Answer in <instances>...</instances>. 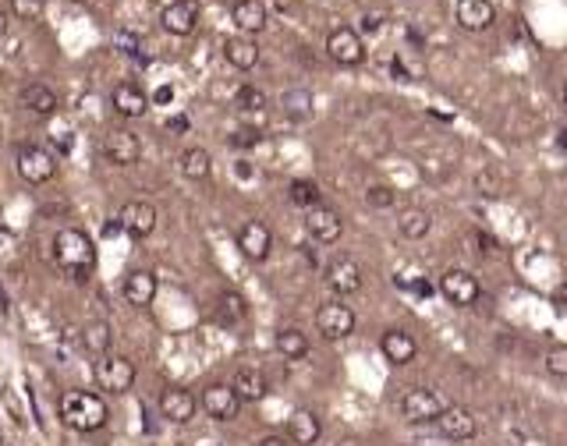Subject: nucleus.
Segmentation results:
<instances>
[{
	"mask_svg": "<svg viewBox=\"0 0 567 446\" xmlns=\"http://www.w3.org/2000/svg\"><path fill=\"white\" fill-rule=\"evenodd\" d=\"M231 390L238 393L241 404H259V400L270 393V383H267V375H263L259 368H238Z\"/></svg>",
	"mask_w": 567,
	"mask_h": 446,
	"instance_id": "obj_23",
	"label": "nucleus"
},
{
	"mask_svg": "<svg viewBox=\"0 0 567 446\" xmlns=\"http://www.w3.org/2000/svg\"><path fill=\"white\" fill-rule=\"evenodd\" d=\"M319 436H323V422H319L316 411L298 408V411L287 418V440H291L294 446H316L319 443Z\"/></svg>",
	"mask_w": 567,
	"mask_h": 446,
	"instance_id": "obj_19",
	"label": "nucleus"
},
{
	"mask_svg": "<svg viewBox=\"0 0 567 446\" xmlns=\"http://www.w3.org/2000/svg\"><path fill=\"white\" fill-rule=\"evenodd\" d=\"M234 103H238V110H245V114H259V110H267V92L256 89V86H241L238 96H234Z\"/></svg>",
	"mask_w": 567,
	"mask_h": 446,
	"instance_id": "obj_34",
	"label": "nucleus"
},
{
	"mask_svg": "<svg viewBox=\"0 0 567 446\" xmlns=\"http://www.w3.org/2000/svg\"><path fill=\"white\" fill-rule=\"evenodd\" d=\"M231 18H234V25H238L241 36H259L267 29V21H270L263 0H234Z\"/></svg>",
	"mask_w": 567,
	"mask_h": 446,
	"instance_id": "obj_21",
	"label": "nucleus"
},
{
	"mask_svg": "<svg viewBox=\"0 0 567 446\" xmlns=\"http://www.w3.org/2000/svg\"><path fill=\"white\" fill-rule=\"evenodd\" d=\"M397 231H401V238H408V241H422V238L433 231V216H429V209H419V206L401 209V216H397Z\"/></svg>",
	"mask_w": 567,
	"mask_h": 446,
	"instance_id": "obj_27",
	"label": "nucleus"
},
{
	"mask_svg": "<svg viewBox=\"0 0 567 446\" xmlns=\"http://www.w3.org/2000/svg\"><path fill=\"white\" fill-rule=\"evenodd\" d=\"M546 372L557 379H567V344H557L546 351Z\"/></svg>",
	"mask_w": 567,
	"mask_h": 446,
	"instance_id": "obj_37",
	"label": "nucleus"
},
{
	"mask_svg": "<svg viewBox=\"0 0 567 446\" xmlns=\"http://www.w3.org/2000/svg\"><path fill=\"white\" fill-rule=\"evenodd\" d=\"M54 263L72 280L86 283L96 273V245L82 227H64L54 234Z\"/></svg>",
	"mask_w": 567,
	"mask_h": 446,
	"instance_id": "obj_1",
	"label": "nucleus"
},
{
	"mask_svg": "<svg viewBox=\"0 0 567 446\" xmlns=\"http://www.w3.org/2000/svg\"><path fill=\"white\" fill-rule=\"evenodd\" d=\"M171 99H174V89H167V86L157 89V103H171Z\"/></svg>",
	"mask_w": 567,
	"mask_h": 446,
	"instance_id": "obj_45",
	"label": "nucleus"
},
{
	"mask_svg": "<svg viewBox=\"0 0 567 446\" xmlns=\"http://www.w3.org/2000/svg\"><path fill=\"white\" fill-rule=\"evenodd\" d=\"M18 103L29 114H36V117H54L57 114V92L50 86H43V82H29L25 89L18 92Z\"/></svg>",
	"mask_w": 567,
	"mask_h": 446,
	"instance_id": "obj_25",
	"label": "nucleus"
},
{
	"mask_svg": "<svg viewBox=\"0 0 567 446\" xmlns=\"http://www.w3.org/2000/svg\"><path fill=\"white\" fill-rule=\"evenodd\" d=\"M277 351L287 361H301V358L309 355V337L298 326H284L281 333H277Z\"/></svg>",
	"mask_w": 567,
	"mask_h": 446,
	"instance_id": "obj_30",
	"label": "nucleus"
},
{
	"mask_svg": "<svg viewBox=\"0 0 567 446\" xmlns=\"http://www.w3.org/2000/svg\"><path fill=\"white\" fill-rule=\"evenodd\" d=\"M160 25L171 36H191L199 25V4L195 0H174L160 11Z\"/></svg>",
	"mask_w": 567,
	"mask_h": 446,
	"instance_id": "obj_17",
	"label": "nucleus"
},
{
	"mask_svg": "<svg viewBox=\"0 0 567 446\" xmlns=\"http://www.w3.org/2000/svg\"><path fill=\"white\" fill-rule=\"evenodd\" d=\"M195 411H199V397L185 390V386H167L164 393H160V415L167 418V422H174V425H189L191 418H195Z\"/></svg>",
	"mask_w": 567,
	"mask_h": 446,
	"instance_id": "obj_14",
	"label": "nucleus"
},
{
	"mask_svg": "<svg viewBox=\"0 0 567 446\" xmlns=\"http://www.w3.org/2000/svg\"><path fill=\"white\" fill-rule=\"evenodd\" d=\"M440 294L451 305H458V308H472L475 301L482 298V287H478V280H475L469 269H447L440 276Z\"/></svg>",
	"mask_w": 567,
	"mask_h": 446,
	"instance_id": "obj_11",
	"label": "nucleus"
},
{
	"mask_svg": "<svg viewBox=\"0 0 567 446\" xmlns=\"http://www.w3.org/2000/svg\"><path fill=\"white\" fill-rule=\"evenodd\" d=\"M234 178H252V167H249V164H245V160H238V164H234Z\"/></svg>",
	"mask_w": 567,
	"mask_h": 446,
	"instance_id": "obj_43",
	"label": "nucleus"
},
{
	"mask_svg": "<svg viewBox=\"0 0 567 446\" xmlns=\"http://www.w3.org/2000/svg\"><path fill=\"white\" fill-rule=\"evenodd\" d=\"M564 106H567V86H564Z\"/></svg>",
	"mask_w": 567,
	"mask_h": 446,
	"instance_id": "obj_50",
	"label": "nucleus"
},
{
	"mask_svg": "<svg viewBox=\"0 0 567 446\" xmlns=\"http://www.w3.org/2000/svg\"><path fill=\"white\" fill-rule=\"evenodd\" d=\"M281 106L287 117H309L312 114V92L309 89H287L281 96Z\"/></svg>",
	"mask_w": 567,
	"mask_h": 446,
	"instance_id": "obj_33",
	"label": "nucleus"
},
{
	"mask_svg": "<svg viewBox=\"0 0 567 446\" xmlns=\"http://www.w3.org/2000/svg\"><path fill=\"white\" fill-rule=\"evenodd\" d=\"M216 316H220L224 326H238V323L249 316V301H245L238 290H224V294L216 298Z\"/></svg>",
	"mask_w": 567,
	"mask_h": 446,
	"instance_id": "obj_29",
	"label": "nucleus"
},
{
	"mask_svg": "<svg viewBox=\"0 0 567 446\" xmlns=\"http://www.w3.org/2000/svg\"><path fill=\"white\" fill-rule=\"evenodd\" d=\"M316 330H319L323 341H344V337L355 333V312L341 301H326L316 312Z\"/></svg>",
	"mask_w": 567,
	"mask_h": 446,
	"instance_id": "obj_7",
	"label": "nucleus"
},
{
	"mask_svg": "<svg viewBox=\"0 0 567 446\" xmlns=\"http://www.w3.org/2000/svg\"><path fill=\"white\" fill-rule=\"evenodd\" d=\"M135 361L128 355H99L93 365V379L103 393H128L135 386Z\"/></svg>",
	"mask_w": 567,
	"mask_h": 446,
	"instance_id": "obj_3",
	"label": "nucleus"
},
{
	"mask_svg": "<svg viewBox=\"0 0 567 446\" xmlns=\"http://www.w3.org/2000/svg\"><path fill=\"white\" fill-rule=\"evenodd\" d=\"M199 408H202L213 422H231V418H238L241 400H238V393L231 390V383H209V386L202 390V397H199Z\"/></svg>",
	"mask_w": 567,
	"mask_h": 446,
	"instance_id": "obj_8",
	"label": "nucleus"
},
{
	"mask_svg": "<svg viewBox=\"0 0 567 446\" xmlns=\"http://www.w3.org/2000/svg\"><path fill=\"white\" fill-rule=\"evenodd\" d=\"M57 415L75 433H96V429H103L110 422L106 400L99 393H89V390H64L61 404H57Z\"/></svg>",
	"mask_w": 567,
	"mask_h": 446,
	"instance_id": "obj_2",
	"label": "nucleus"
},
{
	"mask_svg": "<svg viewBox=\"0 0 567 446\" xmlns=\"http://www.w3.org/2000/svg\"><path fill=\"white\" fill-rule=\"evenodd\" d=\"M234 245H238V252L249 263H267L270 252H274V234H270V227L263 220H245L238 227V234H234Z\"/></svg>",
	"mask_w": 567,
	"mask_h": 446,
	"instance_id": "obj_5",
	"label": "nucleus"
},
{
	"mask_svg": "<svg viewBox=\"0 0 567 446\" xmlns=\"http://www.w3.org/2000/svg\"><path fill=\"white\" fill-rule=\"evenodd\" d=\"M14 164H18L21 181H29V184H47V181L57 174V160H54V153L43 149V146H21Z\"/></svg>",
	"mask_w": 567,
	"mask_h": 446,
	"instance_id": "obj_9",
	"label": "nucleus"
},
{
	"mask_svg": "<svg viewBox=\"0 0 567 446\" xmlns=\"http://www.w3.org/2000/svg\"><path fill=\"white\" fill-rule=\"evenodd\" d=\"M224 57H227V64L231 68H238V72H252L256 64H259V46H256V39L252 36H231L227 43H224Z\"/></svg>",
	"mask_w": 567,
	"mask_h": 446,
	"instance_id": "obj_24",
	"label": "nucleus"
},
{
	"mask_svg": "<svg viewBox=\"0 0 567 446\" xmlns=\"http://www.w3.org/2000/svg\"><path fill=\"white\" fill-rule=\"evenodd\" d=\"M379 351H383V358H386L390 365H411L415 355H419V344H415V337L404 333V330H386V333L379 337Z\"/></svg>",
	"mask_w": 567,
	"mask_h": 446,
	"instance_id": "obj_22",
	"label": "nucleus"
},
{
	"mask_svg": "<svg viewBox=\"0 0 567 446\" xmlns=\"http://www.w3.org/2000/svg\"><path fill=\"white\" fill-rule=\"evenodd\" d=\"M433 425L440 429V436H447V440H454V443L475 440V433H478V422H475V415L469 411V408H461V404H447Z\"/></svg>",
	"mask_w": 567,
	"mask_h": 446,
	"instance_id": "obj_13",
	"label": "nucleus"
},
{
	"mask_svg": "<svg viewBox=\"0 0 567 446\" xmlns=\"http://www.w3.org/2000/svg\"><path fill=\"white\" fill-rule=\"evenodd\" d=\"M379 29H383V14H377V11L362 14V32H379Z\"/></svg>",
	"mask_w": 567,
	"mask_h": 446,
	"instance_id": "obj_40",
	"label": "nucleus"
},
{
	"mask_svg": "<svg viewBox=\"0 0 567 446\" xmlns=\"http://www.w3.org/2000/svg\"><path fill=\"white\" fill-rule=\"evenodd\" d=\"M256 446H294V443H291L287 436H281V433H270V436H263Z\"/></svg>",
	"mask_w": 567,
	"mask_h": 446,
	"instance_id": "obj_41",
	"label": "nucleus"
},
{
	"mask_svg": "<svg viewBox=\"0 0 567 446\" xmlns=\"http://www.w3.org/2000/svg\"><path fill=\"white\" fill-rule=\"evenodd\" d=\"M68 4H86V0H68Z\"/></svg>",
	"mask_w": 567,
	"mask_h": 446,
	"instance_id": "obj_49",
	"label": "nucleus"
},
{
	"mask_svg": "<svg viewBox=\"0 0 567 446\" xmlns=\"http://www.w3.org/2000/svg\"><path fill=\"white\" fill-rule=\"evenodd\" d=\"M305 231H309V238H312V241H319V245H334V241H341L344 223H341V216H337L330 206H316V209H309V213H305Z\"/></svg>",
	"mask_w": 567,
	"mask_h": 446,
	"instance_id": "obj_16",
	"label": "nucleus"
},
{
	"mask_svg": "<svg viewBox=\"0 0 567 446\" xmlns=\"http://www.w3.org/2000/svg\"><path fill=\"white\" fill-rule=\"evenodd\" d=\"M157 206L153 202H146V198H131V202H124L121 206V213H117V223L131 234V238H149L153 231H157Z\"/></svg>",
	"mask_w": 567,
	"mask_h": 446,
	"instance_id": "obj_12",
	"label": "nucleus"
},
{
	"mask_svg": "<svg viewBox=\"0 0 567 446\" xmlns=\"http://www.w3.org/2000/svg\"><path fill=\"white\" fill-rule=\"evenodd\" d=\"M326 54H330V61L341 64V68H359V64L366 61V43H362V36H359L355 29L341 25V29H334V32L326 36Z\"/></svg>",
	"mask_w": 567,
	"mask_h": 446,
	"instance_id": "obj_6",
	"label": "nucleus"
},
{
	"mask_svg": "<svg viewBox=\"0 0 567 446\" xmlns=\"http://www.w3.org/2000/svg\"><path fill=\"white\" fill-rule=\"evenodd\" d=\"M454 18H458V25L465 32H482V29H489L496 21V7L489 0H458Z\"/></svg>",
	"mask_w": 567,
	"mask_h": 446,
	"instance_id": "obj_20",
	"label": "nucleus"
},
{
	"mask_svg": "<svg viewBox=\"0 0 567 446\" xmlns=\"http://www.w3.org/2000/svg\"><path fill=\"white\" fill-rule=\"evenodd\" d=\"M561 149H567V131H561Z\"/></svg>",
	"mask_w": 567,
	"mask_h": 446,
	"instance_id": "obj_48",
	"label": "nucleus"
},
{
	"mask_svg": "<svg viewBox=\"0 0 567 446\" xmlns=\"http://www.w3.org/2000/svg\"><path fill=\"white\" fill-rule=\"evenodd\" d=\"M110 344H114V330H110V323L106 319H93L86 330H82V348L89 351V355H110Z\"/></svg>",
	"mask_w": 567,
	"mask_h": 446,
	"instance_id": "obj_28",
	"label": "nucleus"
},
{
	"mask_svg": "<svg viewBox=\"0 0 567 446\" xmlns=\"http://www.w3.org/2000/svg\"><path fill=\"white\" fill-rule=\"evenodd\" d=\"M121 290H124L128 305H135V308H146V305H153V301H157L160 280H157V273H149V269H131V273L124 276Z\"/></svg>",
	"mask_w": 567,
	"mask_h": 446,
	"instance_id": "obj_18",
	"label": "nucleus"
},
{
	"mask_svg": "<svg viewBox=\"0 0 567 446\" xmlns=\"http://www.w3.org/2000/svg\"><path fill=\"white\" fill-rule=\"evenodd\" d=\"M554 305H561V308H567V283H561V287L554 290Z\"/></svg>",
	"mask_w": 567,
	"mask_h": 446,
	"instance_id": "obj_44",
	"label": "nucleus"
},
{
	"mask_svg": "<svg viewBox=\"0 0 567 446\" xmlns=\"http://www.w3.org/2000/svg\"><path fill=\"white\" fill-rule=\"evenodd\" d=\"M11 11L18 21H36L47 11V0H11Z\"/></svg>",
	"mask_w": 567,
	"mask_h": 446,
	"instance_id": "obj_36",
	"label": "nucleus"
},
{
	"mask_svg": "<svg viewBox=\"0 0 567 446\" xmlns=\"http://www.w3.org/2000/svg\"><path fill=\"white\" fill-rule=\"evenodd\" d=\"M182 174L189 181H206L213 174V160H209V153L206 149H199V146H191L182 153Z\"/></svg>",
	"mask_w": 567,
	"mask_h": 446,
	"instance_id": "obj_31",
	"label": "nucleus"
},
{
	"mask_svg": "<svg viewBox=\"0 0 567 446\" xmlns=\"http://www.w3.org/2000/svg\"><path fill=\"white\" fill-rule=\"evenodd\" d=\"M287 198L298 206V209H316V206H323V191H319V184L316 181H305V178H298V181H291V188H287Z\"/></svg>",
	"mask_w": 567,
	"mask_h": 446,
	"instance_id": "obj_32",
	"label": "nucleus"
},
{
	"mask_svg": "<svg viewBox=\"0 0 567 446\" xmlns=\"http://www.w3.org/2000/svg\"><path fill=\"white\" fill-rule=\"evenodd\" d=\"M0 36H7V14L0 11Z\"/></svg>",
	"mask_w": 567,
	"mask_h": 446,
	"instance_id": "obj_47",
	"label": "nucleus"
},
{
	"mask_svg": "<svg viewBox=\"0 0 567 446\" xmlns=\"http://www.w3.org/2000/svg\"><path fill=\"white\" fill-rule=\"evenodd\" d=\"M110 103H114V110L121 114V117H142L146 110H149V96L139 89L135 82H121L114 96H110Z\"/></svg>",
	"mask_w": 567,
	"mask_h": 446,
	"instance_id": "obj_26",
	"label": "nucleus"
},
{
	"mask_svg": "<svg viewBox=\"0 0 567 446\" xmlns=\"http://www.w3.org/2000/svg\"><path fill=\"white\" fill-rule=\"evenodd\" d=\"M397 202V191L390 188V184H373L369 191H366V206L369 209H390Z\"/></svg>",
	"mask_w": 567,
	"mask_h": 446,
	"instance_id": "obj_35",
	"label": "nucleus"
},
{
	"mask_svg": "<svg viewBox=\"0 0 567 446\" xmlns=\"http://www.w3.org/2000/svg\"><path fill=\"white\" fill-rule=\"evenodd\" d=\"M323 280H326V287L337 294V298H348V294H359L362 290V266L355 263V259H348V256H341V259H334L326 273H323Z\"/></svg>",
	"mask_w": 567,
	"mask_h": 446,
	"instance_id": "obj_15",
	"label": "nucleus"
},
{
	"mask_svg": "<svg viewBox=\"0 0 567 446\" xmlns=\"http://www.w3.org/2000/svg\"><path fill=\"white\" fill-rule=\"evenodd\" d=\"M167 128H174V131H189L191 128V121L185 117V114H174L171 121H167Z\"/></svg>",
	"mask_w": 567,
	"mask_h": 446,
	"instance_id": "obj_42",
	"label": "nucleus"
},
{
	"mask_svg": "<svg viewBox=\"0 0 567 446\" xmlns=\"http://www.w3.org/2000/svg\"><path fill=\"white\" fill-rule=\"evenodd\" d=\"M263 142V131L259 128H238L234 135H231V146L234 149H252V146H259Z\"/></svg>",
	"mask_w": 567,
	"mask_h": 446,
	"instance_id": "obj_38",
	"label": "nucleus"
},
{
	"mask_svg": "<svg viewBox=\"0 0 567 446\" xmlns=\"http://www.w3.org/2000/svg\"><path fill=\"white\" fill-rule=\"evenodd\" d=\"M337 446H366V443H362L359 436H344V440H341V443H337Z\"/></svg>",
	"mask_w": 567,
	"mask_h": 446,
	"instance_id": "obj_46",
	"label": "nucleus"
},
{
	"mask_svg": "<svg viewBox=\"0 0 567 446\" xmlns=\"http://www.w3.org/2000/svg\"><path fill=\"white\" fill-rule=\"evenodd\" d=\"M114 46H117L121 54H128V57H139V46H142V39H139L135 32H124V29H121V32L114 36Z\"/></svg>",
	"mask_w": 567,
	"mask_h": 446,
	"instance_id": "obj_39",
	"label": "nucleus"
},
{
	"mask_svg": "<svg viewBox=\"0 0 567 446\" xmlns=\"http://www.w3.org/2000/svg\"><path fill=\"white\" fill-rule=\"evenodd\" d=\"M444 408H447V400H444L436 390H429V386H411V390H404V393H401V400H397L401 418H404V422H411V425L436 422Z\"/></svg>",
	"mask_w": 567,
	"mask_h": 446,
	"instance_id": "obj_4",
	"label": "nucleus"
},
{
	"mask_svg": "<svg viewBox=\"0 0 567 446\" xmlns=\"http://www.w3.org/2000/svg\"><path fill=\"white\" fill-rule=\"evenodd\" d=\"M103 156L114 164V167H135L139 156H142V142L135 131L128 128H110L106 139H103Z\"/></svg>",
	"mask_w": 567,
	"mask_h": 446,
	"instance_id": "obj_10",
	"label": "nucleus"
}]
</instances>
